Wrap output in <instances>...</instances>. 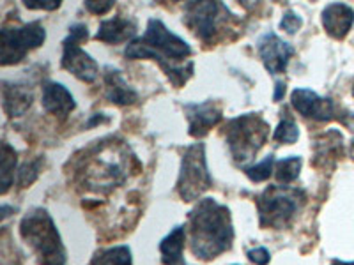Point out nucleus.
Returning a JSON list of instances; mask_svg holds the SVG:
<instances>
[{
	"label": "nucleus",
	"mask_w": 354,
	"mask_h": 265,
	"mask_svg": "<svg viewBox=\"0 0 354 265\" xmlns=\"http://www.w3.org/2000/svg\"><path fill=\"white\" fill-rule=\"evenodd\" d=\"M292 106L303 117L315 119V121H330L335 115V106L331 99L319 97L310 88H296L292 92Z\"/></svg>",
	"instance_id": "9b49d317"
},
{
	"label": "nucleus",
	"mask_w": 354,
	"mask_h": 265,
	"mask_svg": "<svg viewBox=\"0 0 354 265\" xmlns=\"http://www.w3.org/2000/svg\"><path fill=\"white\" fill-rule=\"evenodd\" d=\"M93 265H131V251L126 246L106 249L94 257Z\"/></svg>",
	"instance_id": "aec40b11"
},
{
	"label": "nucleus",
	"mask_w": 354,
	"mask_h": 265,
	"mask_svg": "<svg viewBox=\"0 0 354 265\" xmlns=\"http://www.w3.org/2000/svg\"><path fill=\"white\" fill-rule=\"evenodd\" d=\"M232 225L229 210L214 200L201 202L192 214V249L197 257L213 258L230 248Z\"/></svg>",
	"instance_id": "f03ea898"
},
{
	"label": "nucleus",
	"mask_w": 354,
	"mask_h": 265,
	"mask_svg": "<svg viewBox=\"0 0 354 265\" xmlns=\"http://www.w3.org/2000/svg\"><path fill=\"white\" fill-rule=\"evenodd\" d=\"M299 170H301V159L296 156L286 157V159H280L277 163V177L278 181L283 182V184H289V182L296 181L299 175Z\"/></svg>",
	"instance_id": "412c9836"
},
{
	"label": "nucleus",
	"mask_w": 354,
	"mask_h": 265,
	"mask_svg": "<svg viewBox=\"0 0 354 265\" xmlns=\"http://www.w3.org/2000/svg\"><path fill=\"white\" fill-rule=\"evenodd\" d=\"M273 163H274L273 156H268L262 163H259V165L252 166V168H246V175L255 182L266 181V179H270L271 170H273Z\"/></svg>",
	"instance_id": "5701e85b"
},
{
	"label": "nucleus",
	"mask_w": 354,
	"mask_h": 265,
	"mask_svg": "<svg viewBox=\"0 0 354 265\" xmlns=\"http://www.w3.org/2000/svg\"><path fill=\"white\" fill-rule=\"evenodd\" d=\"M183 248H185V230L183 226H177L170 232V235L163 239L160 246L165 265H186L183 258Z\"/></svg>",
	"instance_id": "a211bd4d"
},
{
	"label": "nucleus",
	"mask_w": 354,
	"mask_h": 265,
	"mask_svg": "<svg viewBox=\"0 0 354 265\" xmlns=\"http://www.w3.org/2000/svg\"><path fill=\"white\" fill-rule=\"evenodd\" d=\"M124 55L128 59H154L158 61L161 68L167 71V75L172 78L176 87L185 84L194 72V66H189V68L179 66V62L192 55L189 44L170 32L165 25L154 18L149 20L144 37L129 43Z\"/></svg>",
	"instance_id": "f257e3e1"
},
{
	"label": "nucleus",
	"mask_w": 354,
	"mask_h": 265,
	"mask_svg": "<svg viewBox=\"0 0 354 265\" xmlns=\"http://www.w3.org/2000/svg\"><path fill=\"white\" fill-rule=\"evenodd\" d=\"M283 94H286V85L277 84V92H274V99L280 101V99H282Z\"/></svg>",
	"instance_id": "c85d7f7f"
},
{
	"label": "nucleus",
	"mask_w": 354,
	"mask_h": 265,
	"mask_svg": "<svg viewBox=\"0 0 354 265\" xmlns=\"http://www.w3.org/2000/svg\"><path fill=\"white\" fill-rule=\"evenodd\" d=\"M21 235L36 251L41 265H66L61 235L46 210L37 209L25 216L21 221Z\"/></svg>",
	"instance_id": "7ed1b4c3"
},
{
	"label": "nucleus",
	"mask_w": 354,
	"mask_h": 265,
	"mask_svg": "<svg viewBox=\"0 0 354 265\" xmlns=\"http://www.w3.org/2000/svg\"><path fill=\"white\" fill-rule=\"evenodd\" d=\"M106 84V97L115 105H131L137 101V92L126 84L124 78L121 77V72L115 69H106L105 75Z\"/></svg>",
	"instance_id": "dca6fc26"
},
{
	"label": "nucleus",
	"mask_w": 354,
	"mask_h": 265,
	"mask_svg": "<svg viewBox=\"0 0 354 265\" xmlns=\"http://www.w3.org/2000/svg\"><path fill=\"white\" fill-rule=\"evenodd\" d=\"M354 23V11L346 4H330L322 12V25L335 39H344Z\"/></svg>",
	"instance_id": "f8f14e48"
},
{
	"label": "nucleus",
	"mask_w": 354,
	"mask_h": 265,
	"mask_svg": "<svg viewBox=\"0 0 354 265\" xmlns=\"http://www.w3.org/2000/svg\"><path fill=\"white\" fill-rule=\"evenodd\" d=\"M61 6V2H55V0H27L25 2V8L28 9H46V11H53Z\"/></svg>",
	"instance_id": "a878e982"
},
{
	"label": "nucleus",
	"mask_w": 354,
	"mask_h": 265,
	"mask_svg": "<svg viewBox=\"0 0 354 265\" xmlns=\"http://www.w3.org/2000/svg\"><path fill=\"white\" fill-rule=\"evenodd\" d=\"M227 8L218 2H192L186 6V21L202 39H209L216 32L221 18L227 17Z\"/></svg>",
	"instance_id": "6e6552de"
},
{
	"label": "nucleus",
	"mask_w": 354,
	"mask_h": 265,
	"mask_svg": "<svg viewBox=\"0 0 354 265\" xmlns=\"http://www.w3.org/2000/svg\"><path fill=\"white\" fill-rule=\"evenodd\" d=\"M62 66L73 72L78 80L82 81H94L97 78V64L88 53L80 48V44L71 39L64 41V55H62Z\"/></svg>",
	"instance_id": "9d476101"
},
{
	"label": "nucleus",
	"mask_w": 354,
	"mask_h": 265,
	"mask_svg": "<svg viewBox=\"0 0 354 265\" xmlns=\"http://www.w3.org/2000/svg\"><path fill=\"white\" fill-rule=\"evenodd\" d=\"M353 94H354V87H353Z\"/></svg>",
	"instance_id": "2f4dec72"
},
{
	"label": "nucleus",
	"mask_w": 354,
	"mask_h": 265,
	"mask_svg": "<svg viewBox=\"0 0 354 265\" xmlns=\"http://www.w3.org/2000/svg\"><path fill=\"white\" fill-rule=\"evenodd\" d=\"M335 265H354V264H344V262H337Z\"/></svg>",
	"instance_id": "c756f323"
},
{
	"label": "nucleus",
	"mask_w": 354,
	"mask_h": 265,
	"mask_svg": "<svg viewBox=\"0 0 354 265\" xmlns=\"http://www.w3.org/2000/svg\"><path fill=\"white\" fill-rule=\"evenodd\" d=\"M299 137V129L298 126L294 124L290 119H286V121L280 122V126L274 131V140L282 141V144H294Z\"/></svg>",
	"instance_id": "4be33fe9"
},
{
	"label": "nucleus",
	"mask_w": 354,
	"mask_h": 265,
	"mask_svg": "<svg viewBox=\"0 0 354 265\" xmlns=\"http://www.w3.org/2000/svg\"><path fill=\"white\" fill-rule=\"evenodd\" d=\"M39 166H41V159L25 163V165L20 168V172H18V184H20L21 188L32 184V182L37 179V175H39Z\"/></svg>",
	"instance_id": "b1692460"
},
{
	"label": "nucleus",
	"mask_w": 354,
	"mask_h": 265,
	"mask_svg": "<svg viewBox=\"0 0 354 265\" xmlns=\"http://www.w3.org/2000/svg\"><path fill=\"white\" fill-rule=\"evenodd\" d=\"M135 32H137V27H135V23L131 20L115 17L112 20H105L100 25L96 39L103 41V43L117 44L131 39L135 36Z\"/></svg>",
	"instance_id": "2eb2a0df"
},
{
	"label": "nucleus",
	"mask_w": 354,
	"mask_h": 265,
	"mask_svg": "<svg viewBox=\"0 0 354 265\" xmlns=\"http://www.w3.org/2000/svg\"><path fill=\"white\" fill-rule=\"evenodd\" d=\"M298 198L292 191H283L280 188L268 189L259 202L262 225L283 226L298 209Z\"/></svg>",
	"instance_id": "0eeeda50"
},
{
	"label": "nucleus",
	"mask_w": 354,
	"mask_h": 265,
	"mask_svg": "<svg viewBox=\"0 0 354 265\" xmlns=\"http://www.w3.org/2000/svg\"><path fill=\"white\" fill-rule=\"evenodd\" d=\"M189 119V135L192 137H204L213 126L221 119V110L214 103H202V105L186 106Z\"/></svg>",
	"instance_id": "ddd939ff"
},
{
	"label": "nucleus",
	"mask_w": 354,
	"mask_h": 265,
	"mask_svg": "<svg viewBox=\"0 0 354 265\" xmlns=\"http://www.w3.org/2000/svg\"><path fill=\"white\" fill-rule=\"evenodd\" d=\"M301 18H299V14H296V12L292 11H287L286 14H283L282 18V28L286 30L287 34H296L299 30V27H301Z\"/></svg>",
	"instance_id": "393cba45"
},
{
	"label": "nucleus",
	"mask_w": 354,
	"mask_h": 265,
	"mask_svg": "<svg viewBox=\"0 0 354 265\" xmlns=\"http://www.w3.org/2000/svg\"><path fill=\"white\" fill-rule=\"evenodd\" d=\"M15 166H17V153L9 147V144H2V157H0V175H2V193H6L9 186L15 181Z\"/></svg>",
	"instance_id": "6ab92c4d"
},
{
	"label": "nucleus",
	"mask_w": 354,
	"mask_h": 265,
	"mask_svg": "<svg viewBox=\"0 0 354 265\" xmlns=\"http://www.w3.org/2000/svg\"><path fill=\"white\" fill-rule=\"evenodd\" d=\"M268 135H270V126L266 124L261 117H239L230 122L229 131H227L230 153L238 161L252 159L264 145Z\"/></svg>",
	"instance_id": "20e7f679"
},
{
	"label": "nucleus",
	"mask_w": 354,
	"mask_h": 265,
	"mask_svg": "<svg viewBox=\"0 0 354 265\" xmlns=\"http://www.w3.org/2000/svg\"><path fill=\"white\" fill-rule=\"evenodd\" d=\"M85 8L91 12H94V14H105V12H109L110 9L113 8V2H110V0H106V2H94V0H88V2H85Z\"/></svg>",
	"instance_id": "bb28decb"
},
{
	"label": "nucleus",
	"mask_w": 354,
	"mask_h": 265,
	"mask_svg": "<svg viewBox=\"0 0 354 265\" xmlns=\"http://www.w3.org/2000/svg\"><path fill=\"white\" fill-rule=\"evenodd\" d=\"M211 186V177L205 165L204 145L197 144L189 147L183 159L181 177H179V193L185 200H197Z\"/></svg>",
	"instance_id": "423d86ee"
},
{
	"label": "nucleus",
	"mask_w": 354,
	"mask_h": 265,
	"mask_svg": "<svg viewBox=\"0 0 354 265\" xmlns=\"http://www.w3.org/2000/svg\"><path fill=\"white\" fill-rule=\"evenodd\" d=\"M250 260L254 262L257 265H266L270 262V253H268V249L264 248H257V249H252L248 253Z\"/></svg>",
	"instance_id": "cd10ccee"
},
{
	"label": "nucleus",
	"mask_w": 354,
	"mask_h": 265,
	"mask_svg": "<svg viewBox=\"0 0 354 265\" xmlns=\"http://www.w3.org/2000/svg\"><path fill=\"white\" fill-rule=\"evenodd\" d=\"M46 32L37 21L24 27H4L0 32V62L2 66L17 64L30 48L44 43Z\"/></svg>",
	"instance_id": "39448f33"
},
{
	"label": "nucleus",
	"mask_w": 354,
	"mask_h": 265,
	"mask_svg": "<svg viewBox=\"0 0 354 265\" xmlns=\"http://www.w3.org/2000/svg\"><path fill=\"white\" fill-rule=\"evenodd\" d=\"M351 154H353V159H354V141H353V149H351Z\"/></svg>",
	"instance_id": "7c9ffc66"
},
{
	"label": "nucleus",
	"mask_w": 354,
	"mask_h": 265,
	"mask_svg": "<svg viewBox=\"0 0 354 265\" xmlns=\"http://www.w3.org/2000/svg\"><path fill=\"white\" fill-rule=\"evenodd\" d=\"M2 97H4L6 113L11 117L24 115V113L30 108V105H32V92L27 90L25 87H21V85L4 84Z\"/></svg>",
	"instance_id": "f3484780"
},
{
	"label": "nucleus",
	"mask_w": 354,
	"mask_h": 265,
	"mask_svg": "<svg viewBox=\"0 0 354 265\" xmlns=\"http://www.w3.org/2000/svg\"><path fill=\"white\" fill-rule=\"evenodd\" d=\"M43 108L53 115H68L75 110L77 103L68 88L55 81H48L43 87Z\"/></svg>",
	"instance_id": "4468645a"
},
{
	"label": "nucleus",
	"mask_w": 354,
	"mask_h": 265,
	"mask_svg": "<svg viewBox=\"0 0 354 265\" xmlns=\"http://www.w3.org/2000/svg\"><path fill=\"white\" fill-rule=\"evenodd\" d=\"M292 52V46L289 43H286V41L280 39L273 32L264 34L259 39V55H261L266 69L271 75H278V72L286 71L287 62H289Z\"/></svg>",
	"instance_id": "1a4fd4ad"
}]
</instances>
